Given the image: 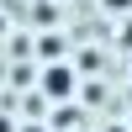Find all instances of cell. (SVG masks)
Returning <instances> with one entry per match:
<instances>
[{"mask_svg": "<svg viewBox=\"0 0 132 132\" xmlns=\"http://www.w3.org/2000/svg\"><path fill=\"white\" fill-rule=\"evenodd\" d=\"M42 90H48V101H69L74 95V69L69 63H53V69L42 74Z\"/></svg>", "mask_w": 132, "mask_h": 132, "instance_id": "6da1fadb", "label": "cell"}, {"mask_svg": "<svg viewBox=\"0 0 132 132\" xmlns=\"http://www.w3.org/2000/svg\"><path fill=\"white\" fill-rule=\"evenodd\" d=\"M106 132H132V127H127V122H111V127H106Z\"/></svg>", "mask_w": 132, "mask_h": 132, "instance_id": "7a4b0ae2", "label": "cell"}, {"mask_svg": "<svg viewBox=\"0 0 132 132\" xmlns=\"http://www.w3.org/2000/svg\"><path fill=\"white\" fill-rule=\"evenodd\" d=\"M27 132H42V127H27Z\"/></svg>", "mask_w": 132, "mask_h": 132, "instance_id": "3957f363", "label": "cell"}]
</instances>
